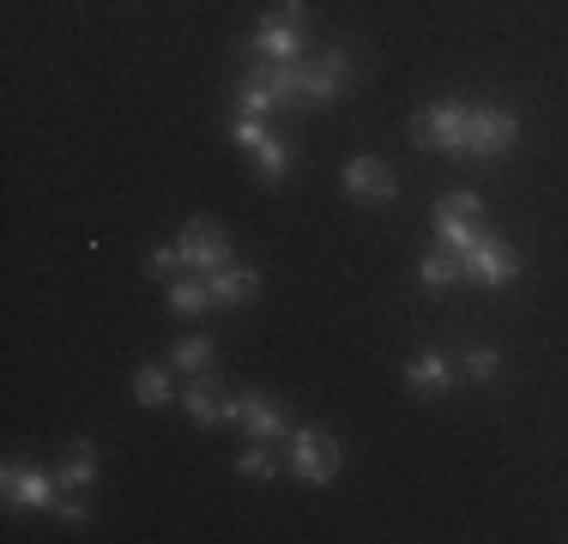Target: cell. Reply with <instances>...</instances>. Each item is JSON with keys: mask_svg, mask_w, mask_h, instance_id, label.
Instances as JSON below:
<instances>
[{"mask_svg": "<svg viewBox=\"0 0 568 544\" xmlns=\"http://www.w3.org/2000/svg\"><path fill=\"white\" fill-rule=\"evenodd\" d=\"M412 140H417V145H429V152L466 158L471 109H466V103H436V109H424V115H412Z\"/></svg>", "mask_w": 568, "mask_h": 544, "instance_id": "1", "label": "cell"}, {"mask_svg": "<svg viewBox=\"0 0 568 544\" xmlns=\"http://www.w3.org/2000/svg\"><path fill=\"white\" fill-rule=\"evenodd\" d=\"M291 466H296V478H308V484H333V472H339V442H333L327 430H296L291 435Z\"/></svg>", "mask_w": 568, "mask_h": 544, "instance_id": "2", "label": "cell"}, {"mask_svg": "<svg viewBox=\"0 0 568 544\" xmlns=\"http://www.w3.org/2000/svg\"><path fill=\"white\" fill-rule=\"evenodd\" d=\"M230 140H236L242 152L261 163L266 182H278V175L291 170V152H284V140H273V133L261 128V115H236V121H230Z\"/></svg>", "mask_w": 568, "mask_h": 544, "instance_id": "3", "label": "cell"}, {"mask_svg": "<svg viewBox=\"0 0 568 544\" xmlns=\"http://www.w3.org/2000/svg\"><path fill=\"white\" fill-rule=\"evenodd\" d=\"M466 261V279H478V284H508L514 272H520V261H514V249L503 236H490V230H478L471 236V249L459 254Z\"/></svg>", "mask_w": 568, "mask_h": 544, "instance_id": "4", "label": "cell"}, {"mask_svg": "<svg viewBox=\"0 0 568 544\" xmlns=\"http://www.w3.org/2000/svg\"><path fill=\"white\" fill-rule=\"evenodd\" d=\"M345 79H351V54L345 49H327L315 67L303 61V98H296V103H303V109H327L345 91Z\"/></svg>", "mask_w": 568, "mask_h": 544, "instance_id": "5", "label": "cell"}, {"mask_svg": "<svg viewBox=\"0 0 568 544\" xmlns=\"http://www.w3.org/2000/svg\"><path fill=\"white\" fill-rule=\"evenodd\" d=\"M514 133H520V121H514L508 109L478 103V109H471V140H466V158H503L508 145H514Z\"/></svg>", "mask_w": 568, "mask_h": 544, "instance_id": "6", "label": "cell"}, {"mask_svg": "<svg viewBox=\"0 0 568 544\" xmlns=\"http://www.w3.org/2000/svg\"><path fill=\"white\" fill-rule=\"evenodd\" d=\"M345 194L357 200V206H387V200L399 194V182L382 158H351L345 163Z\"/></svg>", "mask_w": 568, "mask_h": 544, "instance_id": "7", "label": "cell"}, {"mask_svg": "<svg viewBox=\"0 0 568 544\" xmlns=\"http://www.w3.org/2000/svg\"><path fill=\"white\" fill-rule=\"evenodd\" d=\"M182 254H187V266L219 272V266H230V236L212 224V218H187L182 224Z\"/></svg>", "mask_w": 568, "mask_h": 544, "instance_id": "8", "label": "cell"}, {"mask_svg": "<svg viewBox=\"0 0 568 544\" xmlns=\"http://www.w3.org/2000/svg\"><path fill=\"white\" fill-rule=\"evenodd\" d=\"M55 496H61V478H49V472H37V466H19V460L7 466V502L12 508H55Z\"/></svg>", "mask_w": 568, "mask_h": 544, "instance_id": "9", "label": "cell"}, {"mask_svg": "<svg viewBox=\"0 0 568 544\" xmlns=\"http://www.w3.org/2000/svg\"><path fill=\"white\" fill-rule=\"evenodd\" d=\"M230 417H236V424L248 430L254 442H278V435H284V412H278V405H266L261 393H242V400H230Z\"/></svg>", "mask_w": 568, "mask_h": 544, "instance_id": "10", "label": "cell"}, {"mask_svg": "<svg viewBox=\"0 0 568 544\" xmlns=\"http://www.w3.org/2000/svg\"><path fill=\"white\" fill-rule=\"evenodd\" d=\"M206 291H212V303H219V309H242V303H254V291H261V272L219 266V272H206Z\"/></svg>", "mask_w": 568, "mask_h": 544, "instance_id": "11", "label": "cell"}, {"mask_svg": "<svg viewBox=\"0 0 568 544\" xmlns=\"http://www.w3.org/2000/svg\"><path fill=\"white\" fill-rule=\"evenodd\" d=\"M405 381H412V393L436 400V393H448V387H454V363L442 357V351H417V357L405 363Z\"/></svg>", "mask_w": 568, "mask_h": 544, "instance_id": "12", "label": "cell"}, {"mask_svg": "<svg viewBox=\"0 0 568 544\" xmlns=\"http://www.w3.org/2000/svg\"><path fill=\"white\" fill-rule=\"evenodd\" d=\"M254 54H261V61H296V54H303V24H291V19H266L261 24V37H254Z\"/></svg>", "mask_w": 568, "mask_h": 544, "instance_id": "13", "label": "cell"}, {"mask_svg": "<svg viewBox=\"0 0 568 544\" xmlns=\"http://www.w3.org/2000/svg\"><path fill=\"white\" fill-rule=\"evenodd\" d=\"M182 400H187V417H194V424H219V417H230V400L219 393L212 375H194V387H182Z\"/></svg>", "mask_w": 568, "mask_h": 544, "instance_id": "14", "label": "cell"}, {"mask_svg": "<svg viewBox=\"0 0 568 544\" xmlns=\"http://www.w3.org/2000/svg\"><path fill=\"white\" fill-rule=\"evenodd\" d=\"M454 279H466V261H459L454 249L424 254V261H417V284H424V291H448Z\"/></svg>", "mask_w": 568, "mask_h": 544, "instance_id": "15", "label": "cell"}, {"mask_svg": "<svg viewBox=\"0 0 568 544\" xmlns=\"http://www.w3.org/2000/svg\"><path fill=\"white\" fill-rule=\"evenodd\" d=\"M133 400L140 405H170L175 400V381L164 363H145V370H133Z\"/></svg>", "mask_w": 568, "mask_h": 544, "instance_id": "16", "label": "cell"}, {"mask_svg": "<svg viewBox=\"0 0 568 544\" xmlns=\"http://www.w3.org/2000/svg\"><path fill=\"white\" fill-rule=\"evenodd\" d=\"M273 109H284V103H278V91L266 85L261 73H248L236 85V115H273Z\"/></svg>", "mask_w": 568, "mask_h": 544, "instance_id": "17", "label": "cell"}, {"mask_svg": "<svg viewBox=\"0 0 568 544\" xmlns=\"http://www.w3.org/2000/svg\"><path fill=\"white\" fill-rule=\"evenodd\" d=\"M164 303H170V315H200L212 303V291H206V279H170Z\"/></svg>", "mask_w": 568, "mask_h": 544, "instance_id": "18", "label": "cell"}, {"mask_svg": "<svg viewBox=\"0 0 568 544\" xmlns=\"http://www.w3.org/2000/svg\"><path fill=\"white\" fill-rule=\"evenodd\" d=\"M55 478H61V490H85L91 478H98V454H91L85 442H79V447H67V460L55 466Z\"/></svg>", "mask_w": 568, "mask_h": 544, "instance_id": "19", "label": "cell"}, {"mask_svg": "<svg viewBox=\"0 0 568 544\" xmlns=\"http://www.w3.org/2000/svg\"><path fill=\"white\" fill-rule=\"evenodd\" d=\"M436 236H442V249L466 254V249H471V236H478V230H471V218H459V212H442V206H436Z\"/></svg>", "mask_w": 568, "mask_h": 544, "instance_id": "20", "label": "cell"}, {"mask_svg": "<svg viewBox=\"0 0 568 544\" xmlns=\"http://www.w3.org/2000/svg\"><path fill=\"white\" fill-rule=\"evenodd\" d=\"M206 363H212V339L206 333H194V339L175 345V370H182V375H206Z\"/></svg>", "mask_w": 568, "mask_h": 544, "instance_id": "21", "label": "cell"}, {"mask_svg": "<svg viewBox=\"0 0 568 544\" xmlns=\"http://www.w3.org/2000/svg\"><path fill=\"white\" fill-rule=\"evenodd\" d=\"M145 266H152V279H182V266H187L182 242H170V249H158V254H152V261H145Z\"/></svg>", "mask_w": 568, "mask_h": 544, "instance_id": "22", "label": "cell"}, {"mask_svg": "<svg viewBox=\"0 0 568 544\" xmlns=\"http://www.w3.org/2000/svg\"><path fill=\"white\" fill-rule=\"evenodd\" d=\"M236 472H242V478H273V454H266V447H248V454H242L236 460Z\"/></svg>", "mask_w": 568, "mask_h": 544, "instance_id": "23", "label": "cell"}, {"mask_svg": "<svg viewBox=\"0 0 568 544\" xmlns=\"http://www.w3.org/2000/svg\"><path fill=\"white\" fill-rule=\"evenodd\" d=\"M466 375H471V381H490V375H496V351H490V345L466 351Z\"/></svg>", "mask_w": 568, "mask_h": 544, "instance_id": "24", "label": "cell"}, {"mask_svg": "<svg viewBox=\"0 0 568 544\" xmlns=\"http://www.w3.org/2000/svg\"><path fill=\"white\" fill-rule=\"evenodd\" d=\"M442 212H459V218H471V224H478L484 200H478V194H466V188H459V194H448V200H442Z\"/></svg>", "mask_w": 568, "mask_h": 544, "instance_id": "25", "label": "cell"}, {"mask_svg": "<svg viewBox=\"0 0 568 544\" xmlns=\"http://www.w3.org/2000/svg\"><path fill=\"white\" fill-rule=\"evenodd\" d=\"M55 514H61L67 526H85V521H91V508H85L79 496H55Z\"/></svg>", "mask_w": 568, "mask_h": 544, "instance_id": "26", "label": "cell"}, {"mask_svg": "<svg viewBox=\"0 0 568 544\" xmlns=\"http://www.w3.org/2000/svg\"><path fill=\"white\" fill-rule=\"evenodd\" d=\"M278 19H291V24H303V19H308V7H303V0H278Z\"/></svg>", "mask_w": 568, "mask_h": 544, "instance_id": "27", "label": "cell"}]
</instances>
